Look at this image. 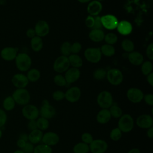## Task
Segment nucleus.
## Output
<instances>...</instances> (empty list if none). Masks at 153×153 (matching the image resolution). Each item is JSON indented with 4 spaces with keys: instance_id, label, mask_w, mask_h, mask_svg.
I'll list each match as a JSON object with an SVG mask.
<instances>
[{
    "instance_id": "obj_10",
    "label": "nucleus",
    "mask_w": 153,
    "mask_h": 153,
    "mask_svg": "<svg viewBox=\"0 0 153 153\" xmlns=\"http://www.w3.org/2000/svg\"><path fill=\"white\" fill-rule=\"evenodd\" d=\"M108 148L107 142L100 139H94L92 142L89 144L90 151L91 153H105Z\"/></svg>"
},
{
    "instance_id": "obj_8",
    "label": "nucleus",
    "mask_w": 153,
    "mask_h": 153,
    "mask_svg": "<svg viewBox=\"0 0 153 153\" xmlns=\"http://www.w3.org/2000/svg\"><path fill=\"white\" fill-rule=\"evenodd\" d=\"M70 66L68 57L65 56H59L54 61L53 64V69L55 72L61 74L66 72Z\"/></svg>"
},
{
    "instance_id": "obj_6",
    "label": "nucleus",
    "mask_w": 153,
    "mask_h": 153,
    "mask_svg": "<svg viewBox=\"0 0 153 153\" xmlns=\"http://www.w3.org/2000/svg\"><path fill=\"white\" fill-rule=\"evenodd\" d=\"M22 114L26 120H36L39 116V109L34 105L27 104L22 108Z\"/></svg>"
},
{
    "instance_id": "obj_61",
    "label": "nucleus",
    "mask_w": 153,
    "mask_h": 153,
    "mask_svg": "<svg viewBox=\"0 0 153 153\" xmlns=\"http://www.w3.org/2000/svg\"><path fill=\"white\" fill-rule=\"evenodd\" d=\"M96 1H99V2H101V1H105V0H96Z\"/></svg>"
},
{
    "instance_id": "obj_60",
    "label": "nucleus",
    "mask_w": 153,
    "mask_h": 153,
    "mask_svg": "<svg viewBox=\"0 0 153 153\" xmlns=\"http://www.w3.org/2000/svg\"><path fill=\"white\" fill-rule=\"evenodd\" d=\"M2 136H3V132H2V129L0 128V139L2 138Z\"/></svg>"
},
{
    "instance_id": "obj_42",
    "label": "nucleus",
    "mask_w": 153,
    "mask_h": 153,
    "mask_svg": "<svg viewBox=\"0 0 153 153\" xmlns=\"http://www.w3.org/2000/svg\"><path fill=\"white\" fill-rule=\"evenodd\" d=\"M81 139L82 140V142H84L86 144H90L92 141L94 140L92 134L88 132H84L81 134Z\"/></svg>"
},
{
    "instance_id": "obj_35",
    "label": "nucleus",
    "mask_w": 153,
    "mask_h": 153,
    "mask_svg": "<svg viewBox=\"0 0 153 153\" xmlns=\"http://www.w3.org/2000/svg\"><path fill=\"white\" fill-rule=\"evenodd\" d=\"M153 66L151 61L147 60L143 62L141 64V72L143 75L147 76L151 72H152Z\"/></svg>"
},
{
    "instance_id": "obj_24",
    "label": "nucleus",
    "mask_w": 153,
    "mask_h": 153,
    "mask_svg": "<svg viewBox=\"0 0 153 153\" xmlns=\"http://www.w3.org/2000/svg\"><path fill=\"white\" fill-rule=\"evenodd\" d=\"M127 58L128 61L133 65L139 66L143 62V55L136 51H133L131 53H128Z\"/></svg>"
},
{
    "instance_id": "obj_55",
    "label": "nucleus",
    "mask_w": 153,
    "mask_h": 153,
    "mask_svg": "<svg viewBox=\"0 0 153 153\" xmlns=\"http://www.w3.org/2000/svg\"><path fill=\"white\" fill-rule=\"evenodd\" d=\"M146 136L150 139H152L153 138V127H151L147 129Z\"/></svg>"
},
{
    "instance_id": "obj_30",
    "label": "nucleus",
    "mask_w": 153,
    "mask_h": 153,
    "mask_svg": "<svg viewBox=\"0 0 153 153\" xmlns=\"http://www.w3.org/2000/svg\"><path fill=\"white\" fill-rule=\"evenodd\" d=\"M26 76L29 81L36 82L40 78L41 74L38 69L36 68H32L27 71Z\"/></svg>"
},
{
    "instance_id": "obj_5",
    "label": "nucleus",
    "mask_w": 153,
    "mask_h": 153,
    "mask_svg": "<svg viewBox=\"0 0 153 153\" xmlns=\"http://www.w3.org/2000/svg\"><path fill=\"white\" fill-rule=\"evenodd\" d=\"M108 82L112 85H118L123 81V74L121 71L117 68H112L108 70L106 76Z\"/></svg>"
},
{
    "instance_id": "obj_21",
    "label": "nucleus",
    "mask_w": 153,
    "mask_h": 153,
    "mask_svg": "<svg viewBox=\"0 0 153 153\" xmlns=\"http://www.w3.org/2000/svg\"><path fill=\"white\" fill-rule=\"evenodd\" d=\"M116 29L121 35H127L132 32L133 27L129 22L127 20H122L118 22Z\"/></svg>"
},
{
    "instance_id": "obj_59",
    "label": "nucleus",
    "mask_w": 153,
    "mask_h": 153,
    "mask_svg": "<svg viewBox=\"0 0 153 153\" xmlns=\"http://www.w3.org/2000/svg\"><path fill=\"white\" fill-rule=\"evenodd\" d=\"M13 153H24V152H23L21 149H16V150H15V151L13 152Z\"/></svg>"
},
{
    "instance_id": "obj_18",
    "label": "nucleus",
    "mask_w": 153,
    "mask_h": 153,
    "mask_svg": "<svg viewBox=\"0 0 153 153\" xmlns=\"http://www.w3.org/2000/svg\"><path fill=\"white\" fill-rule=\"evenodd\" d=\"M17 51L18 50L16 47H7L1 50L0 55L3 60L5 61H12L15 60L17 55Z\"/></svg>"
},
{
    "instance_id": "obj_50",
    "label": "nucleus",
    "mask_w": 153,
    "mask_h": 153,
    "mask_svg": "<svg viewBox=\"0 0 153 153\" xmlns=\"http://www.w3.org/2000/svg\"><path fill=\"white\" fill-rule=\"evenodd\" d=\"M94 23V16H88L87 18L85 19V24L87 27L92 29Z\"/></svg>"
},
{
    "instance_id": "obj_13",
    "label": "nucleus",
    "mask_w": 153,
    "mask_h": 153,
    "mask_svg": "<svg viewBox=\"0 0 153 153\" xmlns=\"http://www.w3.org/2000/svg\"><path fill=\"white\" fill-rule=\"evenodd\" d=\"M81 96V89L76 86L71 87L65 93V99L71 103L78 102Z\"/></svg>"
},
{
    "instance_id": "obj_27",
    "label": "nucleus",
    "mask_w": 153,
    "mask_h": 153,
    "mask_svg": "<svg viewBox=\"0 0 153 153\" xmlns=\"http://www.w3.org/2000/svg\"><path fill=\"white\" fill-rule=\"evenodd\" d=\"M70 65L73 68H79L82 66L83 62L81 57L77 54H71L68 57Z\"/></svg>"
},
{
    "instance_id": "obj_11",
    "label": "nucleus",
    "mask_w": 153,
    "mask_h": 153,
    "mask_svg": "<svg viewBox=\"0 0 153 153\" xmlns=\"http://www.w3.org/2000/svg\"><path fill=\"white\" fill-rule=\"evenodd\" d=\"M127 97L128 100L133 103H138L143 100L144 94L143 91L136 87H131L129 88L127 91Z\"/></svg>"
},
{
    "instance_id": "obj_56",
    "label": "nucleus",
    "mask_w": 153,
    "mask_h": 153,
    "mask_svg": "<svg viewBox=\"0 0 153 153\" xmlns=\"http://www.w3.org/2000/svg\"><path fill=\"white\" fill-rule=\"evenodd\" d=\"M19 139H22L26 142L28 141V134H27L26 133H20L19 136Z\"/></svg>"
},
{
    "instance_id": "obj_45",
    "label": "nucleus",
    "mask_w": 153,
    "mask_h": 153,
    "mask_svg": "<svg viewBox=\"0 0 153 153\" xmlns=\"http://www.w3.org/2000/svg\"><path fill=\"white\" fill-rule=\"evenodd\" d=\"M82 48V45L79 42H75L71 45V54H78Z\"/></svg>"
},
{
    "instance_id": "obj_34",
    "label": "nucleus",
    "mask_w": 153,
    "mask_h": 153,
    "mask_svg": "<svg viewBox=\"0 0 153 153\" xmlns=\"http://www.w3.org/2000/svg\"><path fill=\"white\" fill-rule=\"evenodd\" d=\"M121 47L123 50L127 53L134 51V44L132 41L129 39H125L121 42Z\"/></svg>"
},
{
    "instance_id": "obj_38",
    "label": "nucleus",
    "mask_w": 153,
    "mask_h": 153,
    "mask_svg": "<svg viewBox=\"0 0 153 153\" xmlns=\"http://www.w3.org/2000/svg\"><path fill=\"white\" fill-rule=\"evenodd\" d=\"M71 44H70V42L68 41H65L62 44L60 50L62 56L68 57L71 54Z\"/></svg>"
},
{
    "instance_id": "obj_52",
    "label": "nucleus",
    "mask_w": 153,
    "mask_h": 153,
    "mask_svg": "<svg viewBox=\"0 0 153 153\" xmlns=\"http://www.w3.org/2000/svg\"><path fill=\"white\" fill-rule=\"evenodd\" d=\"M26 36H27L28 38H31V39H32V38H33L34 36H36L34 29H32V28H30V29H27V30H26Z\"/></svg>"
},
{
    "instance_id": "obj_9",
    "label": "nucleus",
    "mask_w": 153,
    "mask_h": 153,
    "mask_svg": "<svg viewBox=\"0 0 153 153\" xmlns=\"http://www.w3.org/2000/svg\"><path fill=\"white\" fill-rule=\"evenodd\" d=\"M39 113L41 117L49 120L55 116L56 111L53 106L50 105L49 102L45 99L42 101V106L39 109Z\"/></svg>"
},
{
    "instance_id": "obj_4",
    "label": "nucleus",
    "mask_w": 153,
    "mask_h": 153,
    "mask_svg": "<svg viewBox=\"0 0 153 153\" xmlns=\"http://www.w3.org/2000/svg\"><path fill=\"white\" fill-rule=\"evenodd\" d=\"M97 103L101 109H109L114 104L112 94L106 90L102 91L97 96Z\"/></svg>"
},
{
    "instance_id": "obj_54",
    "label": "nucleus",
    "mask_w": 153,
    "mask_h": 153,
    "mask_svg": "<svg viewBox=\"0 0 153 153\" xmlns=\"http://www.w3.org/2000/svg\"><path fill=\"white\" fill-rule=\"evenodd\" d=\"M146 76H147L146 77L147 82L151 87H152L153 86V72H151V74L148 75Z\"/></svg>"
},
{
    "instance_id": "obj_32",
    "label": "nucleus",
    "mask_w": 153,
    "mask_h": 153,
    "mask_svg": "<svg viewBox=\"0 0 153 153\" xmlns=\"http://www.w3.org/2000/svg\"><path fill=\"white\" fill-rule=\"evenodd\" d=\"M36 126H37V128L41 130V131H44L46 130L48 128L50 123L48 120L43 118V117H38L36 120Z\"/></svg>"
},
{
    "instance_id": "obj_28",
    "label": "nucleus",
    "mask_w": 153,
    "mask_h": 153,
    "mask_svg": "<svg viewBox=\"0 0 153 153\" xmlns=\"http://www.w3.org/2000/svg\"><path fill=\"white\" fill-rule=\"evenodd\" d=\"M30 46L33 51L38 52L43 48V41L41 37L35 36L31 39Z\"/></svg>"
},
{
    "instance_id": "obj_58",
    "label": "nucleus",
    "mask_w": 153,
    "mask_h": 153,
    "mask_svg": "<svg viewBox=\"0 0 153 153\" xmlns=\"http://www.w3.org/2000/svg\"><path fill=\"white\" fill-rule=\"evenodd\" d=\"M91 0H78V2L84 4V3H87V2H90Z\"/></svg>"
},
{
    "instance_id": "obj_48",
    "label": "nucleus",
    "mask_w": 153,
    "mask_h": 153,
    "mask_svg": "<svg viewBox=\"0 0 153 153\" xmlns=\"http://www.w3.org/2000/svg\"><path fill=\"white\" fill-rule=\"evenodd\" d=\"M143 100L145 103L149 106H152L153 105V94L151 93H148L144 94Z\"/></svg>"
},
{
    "instance_id": "obj_7",
    "label": "nucleus",
    "mask_w": 153,
    "mask_h": 153,
    "mask_svg": "<svg viewBox=\"0 0 153 153\" xmlns=\"http://www.w3.org/2000/svg\"><path fill=\"white\" fill-rule=\"evenodd\" d=\"M102 53L100 48L90 47L84 51V57L87 61L93 63L100 62L102 58Z\"/></svg>"
},
{
    "instance_id": "obj_46",
    "label": "nucleus",
    "mask_w": 153,
    "mask_h": 153,
    "mask_svg": "<svg viewBox=\"0 0 153 153\" xmlns=\"http://www.w3.org/2000/svg\"><path fill=\"white\" fill-rule=\"evenodd\" d=\"M34 147V145L27 141L22 150L24 152V153H33Z\"/></svg>"
},
{
    "instance_id": "obj_17",
    "label": "nucleus",
    "mask_w": 153,
    "mask_h": 153,
    "mask_svg": "<svg viewBox=\"0 0 153 153\" xmlns=\"http://www.w3.org/2000/svg\"><path fill=\"white\" fill-rule=\"evenodd\" d=\"M60 138L59 135L53 131H48L43 134L42 138V143L50 146L57 145L59 142Z\"/></svg>"
},
{
    "instance_id": "obj_53",
    "label": "nucleus",
    "mask_w": 153,
    "mask_h": 153,
    "mask_svg": "<svg viewBox=\"0 0 153 153\" xmlns=\"http://www.w3.org/2000/svg\"><path fill=\"white\" fill-rule=\"evenodd\" d=\"M26 142H27L26 141H25V140H24L22 139L19 138L16 141V145L18 148H19L20 149H22L25 146Z\"/></svg>"
},
{
    "instance_id": "obj_14",
    "label": "nucleus",
    "mask_w": 153,
    "mask_h": 153,
    "mask_svg": "<svg viewBox=\"0 0 153 153\" xmlns=\"http://www.w3.org/2000/svg\"><path fill=\"white\" fill-rule=\"evenodd\" d=\"M102 26L108 30H113L117 28L118 24L117 18L112 14H106L101 17Z\"/></svg>"
},
{
    "instance_id": "obj_15",
    "label": "nucleus",
    "mask_w": 153,
    "mask_h": 153,
    "mask_svg": "<svg viewBox=\"0 0 153 153\" xmlns=\"http://www.w3.org/2000/svg\"><path fill=\"white\" fill-rule=\"evenodd\" d=\"M13 85L17 88H25L29 84V80L26 75L19 73L14 74L11 79Z\"/></svg>"
},
{
    "instance_id": "obj_40",
    "label": "nucleus",
    "mask_w": 153,
    "mask_h": 153,
    "mask_svg": "<svg viewBox=\"0 0 153 153\" xmlns=\"http://www.w3.org/2000/svg\"><path fill=\"white\" fill-rule=\"evenodd\" d=\"M107 71L104 68H98L93 72V78L97 80H102L106 76Z\"/></svg>"
},
{
    "instance_id": "obj_20",
    "label": "nucleus",
    "mask_w": 153,
    "mask_h": 153,
    "mask_svg": "<svg viewBox=\"0 0 153 153\" xmlns=\"http://www.w3.org/2000/svg\"><path fill=\"white\" fill-rule=\"evenodd\" d=\"M102 4L100 2L96 0L90 1L87 8V11L90 16H98L102 10Z\"/></svg>"
},
{
    "instance_id": "obj_16",
    "label": "nucleus",
    "mask_w": 153,
    "mask_h": 153,
    "mask_svg": "<svg viewBox=\"0 0 153 153\" xmlns=\"http://www.w3.org/2000/svg\"><path fill=\"white\" fill-rule=\"evenodd\" d=\"M34 30L36 35L41 38L47 36L50 31V27L48 23L43 20L37 22L35 26Z\"/></svg>"
},
{
    "instance_id": "obj_2",
    "label": "nucleus",
    "mask_w": 153,
    "mask_h": 153,
    "mask_svg": "<svg viewBox=\"0 0 153 153\" xmlns=\"http://www.w3.org/2000/svg\"><path fill=\"white\" fill-rule=\"evenodd\" d=\"M16 103L25 106L29 104L30 100V95L29 91L25 88H16L11 95Z\"/></svg>"
},
{
    "instance_id": "obj_1",
    "label": "nucleus",
    "mask_w": 153,
    "mask_h": 153,
    "mask_svg": "<svg viewBox=\"0 0 153 153\" xmlns=\"http://www.w3.org/2000/svg\"><path fill=\"white\" fill-rule=\"evenodd\" d=\"M134 126V119L130 114H124L119 118L117 127L122 133L130 132L133 129Z\"/></svg>"
},
{
    "instance_id": "obj_3",
    "label": "nucleus",
    "mask_w": 153,
    "mask_h": 153,
    "mask_svg": "<svg viewBox=\"0 0 153 153\" xmlns=\"http://www.w3.org/2000/svg\"><path fill=\"white\" fill-rule=\"evenodd\" d=\"M15 63L16 68L21 72H26L30 69L32 65L30 57L25 53H18L16 59Z\"/></svg>"
},
{
    "instance_id": "obj_44",
    "label": "nucleus",
    "mask_w": 153,
    "mask_h": 153,
    "mask_svg": "<svg viewBox=\"0 0 153 153\" xmlns=\"http://www.w3.org/2000/svg\"><path fill=\"white\" fill-rule=\"evenodd\" d=\"M7 112L2 108H0V128L3 127L7 123Z\"/></svg>"
},
{
    "instance_id": "obj_41",
    "label": "nucleus",
    "mask_w": 153,
    "mask_h": 153,
    "mask_svg": "<svg viewBox=\"0 0 153 153\" xmlns=\"http://www.w3.org/2000/svg\"><path fill=\"white\" fill-rule=\"evenodd\" d=\"M54 84L59 87H64L67 85L65 76L61 74H57L53 78Z\"/></svg>"
},
{
    "instance_id": "obj_57",
    "label": "nucleus",
    "mask_w": 153,
    "mask_h": 153,
    "mask_svg": "<svg viewBox=\"0 0 153 153\" xmlns=\"http://www.w3.org/2000/svg\"><path fill=\"white\" fill-rule=\"evenodd\" d=\"M127 153H140V151L137 148H134L129 150Z\"/></svg>"
},
{
    "instance_id": "obj_29",
    "label": "nucleus",
    "mask_w": 153,
    "mask_h": 153,
    "mask_svg": "<svg viewBox=\"0 0 153 153\" xmlns=\"http://www.w3.org/2000/svg\"><path fill=\"white\" fill-rule=\"evenodd\" d=\"M102 55L106 57H111L115 53V47L112 45L105 44L100 48Z\"/></svg>"
},
{
    "instance_id": "obj_23",
    "label": "nucleus",
    "mask_w": 153,
    "mask_h": 153,
    "mask_svg": "<svg viewBox=\"0 0 153 153\" xmlns=\"http://www.w3.org/2000/svg\"><path fill=\"white\" fill-rule=\"evenodd\" d=\"M43 134L42 131L38 128L32 130L28 134V141L33 145H37L42 141Z\"/></svg>"
},
{
    "instance_id": "obj_19",
    "label": "nucleus",
    "mask_w": 153,
    "mask_h": 153,
    "mask_svg": "<svg viewBox=\"0 0 153 153\" xmlns=\"http://www.w3.org/2000/svg\"><path fill=\"white\" fill-rule=\"evenodd\" d=\"M81 72L78 68H69L65 74V78L67 84H71L76 82L80 77Z\"/></svg>"
},
{
    "instance_id": "obj_12",
    "label": "nucleus",
    "mask_w": 153,
    "mask_h": 153,
    "mask_svg": "<svg viewBox=\"0 0 153 153\" xmlns=\"http://www.w3.org/2000/svg\"><path fill=\"white\" fill-rule=\"evenodd\" d=\"M136 124L140 128L148 129L153 127V118L152 115L149 114H142L137 117Z\"/></svg>"
},
{
    "instance_id": "obj_39",
    "label": "nucleus",
    "mask_w": 153,
    "mask_h": 153,
    "mask_svg": "<svg viewBox=\"0 0 153 153\" xmlns=\"http://www.w3.org/2000/svg\"><path fill=\"white\" fill-rule=\"evenodd\" d=\"M103 40L106 42V44L113 45L117 42L118 36L114 33L109 32L105 35Z\"/></svg>"
},
{
    "instance_id": "obj_31",
    "label": "nucleus",
    "mask_w": 153,
    "mask_h": 153,
    "mask_svg": "<svg viewBox=\"0 0 153 153\" xmlns=\"http://www.w3.org/2000/svg\"><path fill=\"white\" fill-rule=\"evenodd\" d=\"M89 151V145L82 142L77 143L73 147V152L74 153H88Z\"/></svg>"
},
{
    "instance_id": "obj_37",
    "label": "nucleus",
    "mask_w": 153,
    "mask_h": 153,
    "mask_svg": "<svg viewBox=\"0 0 153 153\" xmlns=\"http://www.w3.org/2000/svg\"><path fill=\"white\" fill-rule=\"evenodd\" d=\"M122 133V131L118 127H115L112 128L110 131L109 137L113 141H118L121 139Z\"/></svg>"
},
{
    "instance_id": "obj_49",
    "label": "nucleus",
    "mask_w": 153,
    "mask_h": 153,
    "mask_svg": "<svg viewBox=\"0 0 153 153\" xmlns=\"http://www.w3.org/2000/svg\"><path fill=\"white\" fill-rule=\"evenodd\" d=\"M146 54L147 57L152 60H153V43L151 42L147 46L146 48Z\"/></svg>"
},
{
    "instance_id": "obj_43",
    "label": "nucleus",
    "mask_w": 153,
    "mask_h": 153,
    "mask_svg": "<svg viewBox=\"0 0 153 153\" xmlns=\"http://www.w3.org/2000/svg\"><path fill=\"white\" fill-rule=\"evenodd\" d=\"M52 97L56 101H61L65 99V93L62 90L54 91L52 94Z\"/></svg>"
},
{
    "instance_id": "obj_22",
    "label": "nucleus",
    "mask_w": 153,
    "mask_h": 153,
    "mask_svg": "<svg viewBox=\"0 0 153 153\" xmlns=\"http://www.w3.org/2000/svg\"><path fill=\"white\" fill-rule=\"evenodd\" d=\"M111 119V115L108 109H101L96 115V121L100 124L108 123Z\"/></svg>"
},
{
    "instance_id": "obj_51",
    "label": "nucleus",
    "mask_w": 153,
    "mask_h": 153,
    "mask_svg": "<svg viewBox=\"0 0 153 153\" xmlns=\"http://www.w3.org/2000/svg\"><path fill=\"white\" fill-rule=\"evenodd\" d=\"M27 128H28V129H29V130H30V131L36 129V128H37V126H36V120H28V123H27Z\"/></svg>"
},
{
    "instance_id": "obj_25",
    "label": "nucleus",
    "mask_w": 153,
    "mask_h": 153,
    "mask_svg": "<svg viewBox=\"0 0 153 153\" xmlns=\"http://www.w3.org/2000/svg\"><path fill=\"white\" fill-rule=\"evenodd\" d=\"M105 33L102 29H91L88 33L90 39L94 42H99L104 39Z\"/></svg>"
},
{
    "instance_id": "obj_26",
    "label": "nucleus",
    "mask_w": 153,
    "mask_h": 153,
    "mask_svg": "<svg viewBox=\"0 0 153 153\" xmlns=\"http://www.w3.org/2000/svg\"><path fill=\"white\" fill-rule=\"evenodd\" d=\"M16 102L11 96H7L2 101V109L5 112L13 111L16 106Z\"/></svg>"
},
{
    "instance_id": "obj_33",
    "label": "nucleus",
    "mask_w": 153,
    "mask_h": 153,
    "mask_svg": "<svg viewBox=\"0 0 153 153\" xmlns=\"http://www.w3.org/2000/svg\"><path fill=\"white\" fill-rule=\"evenodd\" d=\"M33 153H53V149L51 146L41 143L34 147Z\"/></svg>"
},
{
    "instance_id": "obj_47",
    "label": "nucleus",
    "mask_w": 153,
    "mask_h": 153,
    "mask_svg": "<svg viewBox=\"0 0 153 153\" xmlns=\"http://www.w3.org/2000/svg\"><path fill=\"white\" fill-rule=\"evenodd\" d=\"M94 23L93 28L91 29H102V22H101V17L99 16H94Z\"/></svg>"
},
{
    "instance_id": "obj_36",
    "label": "nucleus",
    "mask_w": 153,
    "mask_h": 153,
    "mask_svg": "<svg viewBox=\"0 0 153 153\" xmlns=\"http://www.w3.org/2000/svg\"><path fill=\"white\" fill-rule=\"evenodd\" d=\"M111 117L115 118H119L123 114L122 109L117 105L113 104L109 109Z\"/></svg>"
}]
</instances>
